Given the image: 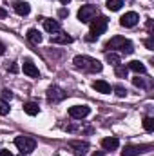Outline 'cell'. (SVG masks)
<instances>
[{
  "label": "cell",
  "instance_id": "1",
  "mask_svg": "<svg viewBox=\"0 0 154 156\" xmlns=\"http://www.w3.org/2000/svg\"><path fill=\"white\" fill-rule=\"evenodd\" d=\"M73 64H75L76 69L87 71V73H100V71L103 69V66H102L98 60H94V58H91V56H85V55H78V56H75Z\"/></svg>",
  "mask_w": 154,
  "mask_h": 156
},
{
  "label": "cell",
  "instance_id": "2",
  "mask_svg": "<svg viewBox=\"0 0 154 156\" xmlns=\"http://www.w3.org/2000/svg\"><path fill=\"white\" fill-rule=\"evenodd\" d=\"M107 26H109V20H107L105 16L93 18V20H91V31H89V35L85 37V40H87V42H94L100 35H103V33H105Z\"/></svg>",
  "mask_w": 154,
  "mask_h": 156
},
{
  "label": "cell",
  "instance_id": "3",
  "mask_svg": "<svg viewBox=\"0 0 154 156\" xmlns=\"http://www.w3.org/2000/svg\"><path fill=\"white\" fill-rule=\"evenodd\" d=\"M105 49H120L123 55H131L132 51H134V47H132V42L131 40H125L123 37H113V38L109 40L107 44H105Z\"/></svg>",
  "mask_w": 154,
  "mask_h": 156
},
{
  "label": "cell",
  "instance_id": "4",
  "mask_svg": "<svg viewBox=\"0 0 154 156\" xmlns=\"http://www.w3.org/2000/svg\"><path fill=\"white\" fill-rule=\"evenodd\" d=\"M15 145L22 151V154H29V153L35 151L37 142H35V138H31V136H16V138H15Z\"/></svg>",
  "mask_w": 154,
  "mask_h": 156
},
{
  "label": "cell",
  "instance_id": "5",
  "mask_svg": "<svg viewBox=\"0 0 154 156\" xmlns=\"http://www.w3.org/2000/svg\"><path fill=\"white\" fill-rule=\"evenodd\" d=\"M96 15H98V7L87 4V5H82V7H80V11H78V20H80V22H91L93 18H96Z\"/></svg>",
  "mask_w": 154,
  "mask_h": 156
},
{
  "label": "cell",
  "instance_id": "6",
  "mask_svg": "<svg viewBox=\"0 0 154 156\" xmlns=\"http://www.w3.org/2000/svg\"><path fill=\"white\" fill-rule=\"evenodd\" d=\"M65 98H67V93H65L64 89H60V87H56V85H53V87L47 89V100H49L51 104H58V102H62V100H65Z\"/></svg>",
  "mask_w": 154,
  "mask_h": 156
},
{
  "label": "cell",
  "instance_id": "7",
  "mask_svg": "<svg viewBox=\"0 0 154 156\" xmlns=\"http://www.w3.org/2000/svg\"><path fill=\"white\" fill-rule=\"evenodd\" d=\"M138 22H140V16H138V13H134V11H129V13H125V15L120 18V26H121V27H134Z\"/></svg>",
  "mask_w": 154,
  "mask_h": 156
},
{
  "label": "cell",
  "instance_id": "8",
  "mask_svg": "<svg viewBox=\"0 0 154 156\" xmlns=\"http://www.w3.org/2000/svg\"><path fill=\"white\" fill-rule=\"evenodd\" d=\"M147 149H151V145H125L121 151V156H138L145 153Z\"/></svg>",
  "mask_w": 154,
  "mask_h": 156
},
{
  "label": "cell",
  "instance_id": "9",
  "mask_svg": "<svg viewBox=\"0 0 154 156\" xmlns=\"http://www.w3.org/2000/svg\"><path fill=\"white\" fill-rule=\"evenodd\" d=\"M89 113H91V109L87 105H73V107H69V116L75 118V120H82Z\"/></svg>",
  "mask_w": 154,
  "mask_h": 156
},
{
  "label": "cell",
  "instance_id": "10",
  "mask_svg": "<svg viewBox=\"0 0 154 156\" xmlns=\"http://www.w3.org/2000/svg\"><path fill=\"white\" fill-rule=\"evenodd\" d=\"M22 69H24V73L27 75V76H31V78H38L40 76V73H38V67L29 60V58H26L24 60V64H22Z\"/></svg>",
  "mask_w": 154,
  "mask_h": 156
},
{
  "label": "cell",
  "instance_id": "11",
  "mask_svg": "<svg viewBox=\"0 0 154 156\" xmlns=\"http://www.w3.org/2000/svg\"><path fill=\"white\" fill-rule=\"evenodd\" d=\"M69 147L73 149L75 156H85L87 151H89V144L87 142H71Z\"/></svg>",
  "mask_w": 154,
  "mask_h": 156
},
{
  "label": "cell",
  "instance_id": "12",
  "mask_svg": "<svg viewBox=\"0 0 154 156\" xmlns=\"http://www.w3.org/2000/svg\"><path fill=\"white\" fill-rule=\"evenodd\" d=\"M93 89H96L98 93H103V94H109V93L113 91L111 83H107L105 80H96V82H93Z\"/></svg>",
  "mask_w": 154,
  "mask_h": 156
},
{
  "label": "cell",
  "instance_id": "13",
  "mask_svg": "<svg viewBox=\"0 0 154 156\" xmlns=\"http://www.w3.org/2000/svg\"><path fill=\"white\" fill-rule=\"evenodd\" d=\"M118 145H120V142H118V138H114V136H109V138H103L102 140L103 151H114V149H118Z\"/></svg>",
  "mask_w": 154,
  "mask_h": 156
},
{
  "label": "cell",
  "instance_id": "14",
  "mask_svg": "<svg viewBox=\"0 0 154 156\" xmlns=\"http://www.w3.org/2000/svg\"><path fill=\"white\" fill-rule=\"evenodd\" d=\"M44 27H45L47 33H53V35L60 31V24H58V20H51V18H44Z\"/></svg>",
  "mask_w": 154,
  "mask_h": 156
},
{
  "label": "cell",
  "instance_id": "15",
  "mask_svg": "<svg viewBox=\"0 0 154 156\" xmlns=\"http://www.w3.org/2000/svg\"><path fill=\"white\" fill-rule=\"evenodd\" d=\"M15 11L20 15V16H27L29 15V11H31V5L27 4V2H15Z\"/></svg>",
  "mask_w": 154,
  "mask_h": 156
},
{
  "label": "cell",
  "instance_id": "16",
  "mask_svg": "<svg viewBox=\"0 0 154 156\" xmlns=\"http://www.w3.org/2000/svg\"><path fill=\"white\" fill-rule=\"evenodd\" d=\"M51 42L53 44H71L73 42V37H69L67 33H54V35H51Z\"/></svg>",
  "mask_w": 154,
  "mask_h": 156
},
{
  "label": "cell",
  "instance_id": "17",
  "mask_svg": "<svg viewBox=\"0 0 154 156\" xmlns=\"http://www.w3.org/2000/svg\"><path fill=\"white\" fill-rule=\"evenodd\" d=\"M127 69H131V71H134V73H145V71H147L145 66H143L140 60H132V62H129Z\"/></svg>",
  "mask_w": 154,
  "mask_h": 156
},
{
  "label": "cell",
  "instance_id": "18",
  "mask_svg": "<svg viewBox=\"0 0 154 156\" xmlns=\"http://www.w3.org/2000/svg\"><path fill=\"white\" fill-rule=\"evenodd\" d=\"M24 111H26L29 116H35V115L40 113V107H38V104H35V102H27V104L24 105Z\"/></svg>",
  "mask_w": 154,
  "mask_h": 156
},
{
  "label": "cell",
  "instance_id": "19",
  "mask_svg": "<svg viewBox=\"0 0 154 156\" xmlns=\"http://www.w3.org/2000/svg\"><path fill=\"white\" fill-rule=\"evenodd\" d=\"M27 40L33 42V44H40L42 42V35H40L38 29H29L27 31Z\"/></svg>",
  "mask_w": 154,
  "mask_h": 156
},
{
  "label": "cell",
  "instance_id": "20",
  "mask_svg": "<svg viewBox=\"0 0 154 156\" xmlns=\"http://www.w3.org/2000/svg\"><path fill=\"white\" fill-rule=\"evenodd\" d=\"M114 73L118 78H127V73H129V69H127V66H123V64H118L114 66Z\"/></svg>",
  "mask_w": 154,
  "mask_h": 156
},
{
  "label": "cell",
  "instance_id": "21",
  "mask_svg": "<svg viewBox=\"0 0 154 156\" xmlns=\"http://www.w3.org/2000/svg\"><path fill=\"white\" fill-rule=\"evenodd\" d=\"M123 5V0H107V9L109 11H120Z\"/></svg>",
  "mask_w": 154,
  "mask_h": 156
},
{
  "label": "cell",
  "instance_id": "22",
  "mask_svg": "<svg viewBox=\"0 0 154 156\" xmlns=\"http://www.w3.org/2000/svg\"><path fill=\"white\" fill-rule=\"evenodd\" d=\"M143 129H145L147 133H152L154 131V118H151V116L143 118Z\"/></svg>",
  "mask_w": 154,
  "mask_h": 156
},
{
  "label": "cell",
  "instance_id": "23",
  "mask_svg": "<svg viewBox=\"0 0 154 156\" xmlns=\"http://www.w3.org/2000/svg\"><path fill=\"white\" fill-rule=\"evenodd\" d=\"M105 60H107L109 64H113V66H118V64H120V56H118L116 53H107V55H105Z\"/></svg>",
  "mask_w": 154,
  "mask_h": 156
},
{
  "label": "cell",
  "instance_id": "24",
  "mask_svg": "<svg viewBox=\"0 0 154 156\" xmlns=\"http://www.w3.org/2000/svg\"><path fill=\"white\" fill-rule=\"evenodd\" d=\"M7 113H9V105H7V102H5V100H2V98H0V115H2V116H5Z\"/></svg>",
  "mask_w": 154,
  "mask_h": 156
},
{
  "label": "cell",
  "instance_id": "25",
  "mask_svg": "<svg viewBox=\"0 0 154 156\" xmlns=\"http://www.w3.org/2000/svg\"><path fill=\"white\" fill-rule=\"evenodd\" d=\"M114 91H116V94H118L120 98H123V96L127 94V89H125V87H121V85H116Z\"/></svg>",
  "mask_w": 154,
  "mask_h": 156
},
{
  "label": "cell",
  "instance_id": "26",
  "mask_svg": "<svg viewBox=\"0 0 154 156\" xmlns=\"http://www.w3.org/2000/svg\"><path fill=\"white\" fill-rule=\"evenodd\" d=\"M11 98H13V93L9 89H4L2 91V100H11Z\"/></svg>",
  "mask_w": 154,
  "mask_h": 156
},
{
  "label": "cell",
  "instance_id": "27",
  "mask_svg": "<svg viewBox=\"0 0 154 156\" xmlns=\"http://www.w3.org/2000/svg\"><path fill=\"white\" fill-rule=\"evenodd\" d=\"M132 83L136 85V87H145V82L142 80L140 76H136V78H132Z\"/></svg>",
  "mask_w": 154,
  "mask_h": 156
},
{
  "label": "cell",
  "instance_id": "28",
  "mask_svg": "<svg viewBox=\"0 0 154 156\" xmlns=\"http://www.w3.org/2000/svg\"><path fill=\"white\" fill-rule=\"evenodd\" d=\"M145 45H147V47H149V49H154V42H152V38L145 40Z\"/></svg>",
  "mask_w": 154,
  "mask_h": 156
},
{
  "label": "cell",
  "instance_id": "29",
  "mask_svg": "<svg viewBox=\"0 0 154 156\" xmlns=\"http://www.w3.org/2000/svg\"><path fill=\"white\" fill-rule=\"evenodd\" d=\"M0 156H13V153L7 151V149H2V151H0Z\"/></svg>",
  "mask_w": 154,
  "mask_h": 156
},
{
  "label": "cell",
  "instance_id": "30",
  "mask_svg": "<svg viewBox=\"0 0 154 156\" xmlns=\"http://www.w3.org/2000/svg\"><path fill=\"white\" fill-rule=\"evenodd\" d=\"M7 69H9L11 73H16V71H18V67H16V64H11V66H9Z\"/></svg>",
  "mask_w": 154,
  "mask_h": 156
},
{
  "label": "cell",
  "instance_id": "31",
  "mask_svg": "<svg viewBox=\"0 0 154 156\" xmlns=\"http://www.w3.org/2000/svg\"><path fill=\"white\" fill-rule=\"evenodd\" d=\"M58 15L64 18V16H67V15H69V11H67V9H60V13H58Z\"/></svg>",
  "mask_w": 154,
  "mask_h": 156
},
{
  "label": "cell",
  "instance_id": "32",
  "mask_svg": "<svg viewBox=\"0 0 154 156\" xmlns=\"http://www.w3.org/2000/svg\"><path fill=\"white\" fill-rule=\"evenodd\" d=\"M4 53H5V45L0 42V55H4Z\"/></svg>",
  "mask_w": 154,
  "mask_h": 156
},
{
  "label": "cell",
  "instance_id": "33",
  "mask_svg": "<svg viewBox=\"0 0 154 156\" xmlns=\"http://www.w3.org/2000/svg\"><path fill=\"white\" fill-rule=\"evenodd\" d=\"M0 16H5V11L4 9H0Z\"/></svg>",
  "mask_w": 154,
  "mask_h": 156
},
{
  "label": "cell",
  "instance_id": "34",
  "mask_svg": "<svg viewBox=\"0 0 154 156\" xmlns=\"http://www.w3.org/2000/svg\"><path fill=\"white\" fill-rule=\"evenodd\" d=\"M60 2H62V4H69L71 0H60Z\"/></svg>",
  "mask_w": 154,
  "mask_h": 156
},
{
  "label": "cell",
  "instance_id": "35",
  "mask_svg": "<svg viewBox=\"0 0 154 156\" xmlns=\"http://www.w3.org/2000/svg\"><path fill=\"white\" fill-rule=\"evenodd\" d=\"M20 156H24V154H20Z\"/></svg>",
  "mask_w": 154,
  "mask_h": 156
}]
</instances>
